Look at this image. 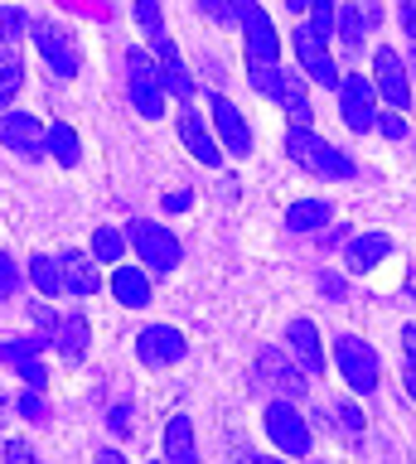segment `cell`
<instances>
[{
    "label": "cell",
    "instance_id": "1",
    "mask_svg": "<svg viewBox=\"0 0 416 464\" xmlns=\"http://www.w3.org/2000/svg\"><path fill=\"white\" fill-rule=\"evenodd\" d=\"M285 155L295 160L300 169H310L314 179H353V160L339 150V145H329L324 136H314L310 126H291L285 130Z\"/></svg>",
    "mask_w": 416,
    "mask_h": 464
},
{
    "label": "cell",
    "instance_id": "2",
    "mask_svg": "<svg viewBox=\"0 0 416 464\" xmlns=\"http://www.w3.org/2000/svg\"><path fill=\"white\" fill-rule=\"evenodd\" d=\"M252 87L276 102V107L291 116V126H314V107H310V92H305V78H300V72H285L276 63H252Z\"/></svg>",
    "mask_w": 416,
    "mask_h": 464
},
{
    "label": "cell",
    "instance_id": "3",
    "mask_svg": "<svg viewBox=\"0 0 416 464\" xmlns=\"http://www.w3.org/2000/svg\"><path fill=\"white\" fill-rule=\"evenodd\" d=\"M126 87H131V107L146 121L165 116V78H160V58H150L146 49L126 53Z\"/></svg>",
    "mask_w": 416,
    "mask_h": 464
},
{
    "label": "cell",
    "instance_id": "4",
    "mask_svg": "<svg viewBox=\"0 0 416 464\" xmlns=\"http://www.w3.org/2000/svg\"><path fill=\"white\" fill-rule=\"evenodd\" d=\"M126 237H131V246L140 252V266H150L155 276H169L179 266V242H175V232L160 227V223H150V218H136L131 227H126Z\"/></svg>",
    "mask_w": 416,
    "mask_h": 464
},
{
    "label": "cell",
    "instance_id": "5",
    "mask_svg": "<svg viewBox=\"0 0 416 464\" xmlns=\"http://www.w3.org/2000/svg\"><path fill=\"white\" fill-rule=\"evenodd\" d=\"M334 362L343 372V382H349L353 392H378V377H382V362L378 353H372V343H363L358 334H339L334 339Z\"/></svg>",
    "mask_w": 416,
    "mask_h": 464
},
{
    "label": "cell",
    "instance_id": "6",
    "mask_svg": "<svg viewBox=\"0 0 416 464\" xmlns=\"http://www.w3.org/2000/svg\"><path fill=\"white\" fill-rule=\"evenodd\" d=\"M237 24H242V39H247V63H276L281 58V34H276L271 14L256 5V0H237Z\"/></svg>",
    "mask_w": 416,
    "mask_h": 464
},
{
    "label": "cell",
    "instance_id": "7",
    "mask_svg": "<svg viewBox=\"0 0 416 464\" xmlns=\"http://www.w3.org/2000/svg\"><path fill=\"white\" fill-rule=\"evenodd\" d=\"M266 435H271V445L281 450V455H291V459H305L314 440H310V426L300 420V411L291 401H271L266 406Z\"/></svg>",
    "mask_w": 416,
    "mask_h": 464
},
{
    "label": "cell",
    "instance_id": "8",
    "mask_svg": "<svg viewBox=\"0 0 416 464\" xmlns=\"http://www.w3.org/2000/svg\"><path fill=\"white\" fill-rule=\"evenodd\" d=\"M295 63L305 78H314L320 87H339V68H334V58H329V39L320 34L314 24H300L295 29Z\"/></svg>",
    "mask_w": 416,
    "mask_h": 464
},
{
    "label": "cell",
    "instance_id": "9",
    "mask_svg": "<svg viewBox=\"0 0 416 464\" xmlns=\"http://www.w3.org/2000/svg\"><path fill=\"white\" fill-rule=\"evenodd\" d=\"M0 145L24 155V160H44L49 155V126H39L30 111H0Z\"/></svg>",
    "mask_w": 416,
    "mask_h": 464
},
{
    "label": "cell",
    "instance_id": "10",
    "mask_svg": "<svg viewBox=\"0 0 416 464\" xmlns=\"http://www.w3.org/2000/svg\"><path fill=\"white\" fill-rule=\"evenodd\" d=\"M372 92H378V82H368L363 72H349V78L339 82V111H343V126L358 130V136H368V130L378 126V111H372Z\"/></svg>",
    "mask_w": 416,
    "mask_h": 464
},
{
    "label": "cell",
    "instance_id": "11",
    "mask_svg": "<svg viewBox=\"0 0 416 464\" xmlns=\"http://www.w3.org/2000/svg\"><path fill=\"white\" fill-rule=\"evenodd\" d=\"M53 339H5L0 343V362L5 368H15L24 377V387H39L44 392L49 387V368H44V348Z\"/></svg>",
    "mask_w": 416,
    "mask_h": 464
},
{
    "label": "cell",
    "instance_id": "12",
    "mask_svg": "<svg viewBox=\"0 0 416 464\" xmlns=\"http://www.w3.org/2000/svg\"><path fill=\"white\" fill-rule=\"evenodd\" d=\"M30 39L39 44V53L53 68V78H73L78 72V49L68 39V29H59L53 20H30Z\"/></svg>",
    "mask_w": 416,
    "mask_h": 464
},
{
    "label": "cell",
    "instance_id": "13",
    "mask_svg": "<svg viewBox=\"0 0 416 464\" xmlns=\"http://www.w3.org/2000/svg\"><path fill=\"white\" fill-rule=\"evenodd\" d=\"M407 63H401V53L397 49H378L372 53V82H378V92L392 102V107L407 111V102H411V78H407Z\"/></svg>",
    "mask_w": 416,
    "mask_h": 464
},
{
    "label": "cell",
    "instance_id": "14",
    "mask_svg": "<svg viewBox=\"0 0 416 464\" xmlns=\"http://www.w3.org/2000/svg\"><path fill=\"white\" fill-rule=\"evenodd\" d=\"M136 353H140V362H146V368H169V362H179L184 353H189V343H184V334H179V329L150 324V329H140Z\"/></svg>",
    "mask_w": 416,
    "mask_h": 464
},
{
    "label": "cell",
    "instance_id": "15",
    "mask_svg": "<svg viewBox=\"0 0 416 464\" xmlns=\"http://www.w3.org/2000/svg\"><path fill=\"white\" fill-rule=\"evenodd\" d=\"M208 111H213V126H218L223 150L247 160V155H252V130H247V121H242V111H237L223 92H213V97H208Z\"/></svg>",
    "mask_w": 416,
    "mask_h": 464
},
{
    "label": "cell",
    "instance_id": "16",
    "mask_svg": "<svg viewBox=\"0 0 416 464\" xmlns=\"http://www.w3.org/2000/svg\"><path fill=\"white\" fill-rule=\"evenodd\" d=\"M285 343H291L295 362L305 368L310 377L324 372V343H320V329H314V319H291L285 324Z\"/></svg>",
    "mask_w": 416,
    "mask_h": 464
},
{
    "label": "cell",
    "instance_id": "17",
    "mask_svg": "<svg viewBox=\"0 0 416 464\" xmlns=\"http://www.w3.org/2000/svg\"><path fill=\"white\" fill-rule=\"evenodd\" d=\"M387 256H392V237H387V232H358V237L343 246V266H349L353 276L382 266Z\"/></svg>",
    "mask_w": 416,
    "mask_h": 464
},
{
    "label": "cell",
    "instance_id": "18",
    "mask_svg": "<svg viewBox=\"0 0 416 464\" xmlns=\"http://www.w3.org/2000/svg\"><path fill=\"white\" fill-rule=\"evenodd\" d=\"M179 140H184V150H189L198 165H223V150H218V136H208V126H204V116L198 111H179Z\"/></svg>",
    "mask_w": 416,
    "mask_h": 464
},
{
    "label": "cell",
    "instance_id": "19",
    "mask_svg": "<svg viewBox=\"0 0 416 464\" xmlns=\"http://www.w3.org/2000/svg\"><path fill=\"white\" fill-rule=\"evenodd\" d=\"M150 44H155V58H160L165 92H169V97H179V102H189V97H194V78L184 72V63H179V49L169 44V34H155Z\"/></svg>",
    "mask_w": 416,
    "mask_h": 464
},
{
    "label": "cell",
    "instance_id": "20",
    "mask_svg": "<svg viewBox=\"0 0 416 464\" xmlns=\"http://www.w3.org/2000/svg\"><path fill=\"white\" fill-rule=\"evenodd\" d=\"M256 368H262V372L271 377V382H276V387L285 392V397H305V392H310V382H305L310 372H305V368H291V362H285V358L276 353V348H266Z\"/></svg>",
    "mask_w": 416,
    "mask_h": 464
},
{
    "label": "cell",
    "instance_id": "21",
    "mask_svg": "<svg viewBox=\"0 0 416 464\" xmlns=\"http://www.w3.org/2000/svg\"><path fill=\"white\" fill-rule=\"evenodd\" d=\"M111 295H117L121 304H131V310H146L150 304V276L140 266H117V276H111Z\"/></svg>",
    "mask_w": 416,
    "mask_h": 464
},
{
    "label": "cell",
    "instance_id": "22",
    "mask_svg": "<svg viewBox=\"0 0 416 464\" xmlns=\"http://www.w3.org/2000/svg\"><path fill=\"white\" fill-rule=\"evenodd\" d=\"M165 459H175V464H194L198 459L194 420L189 416H169V426H165Z\"/></svg>",
    "mask_w": 416,
    "mask_h": 464
},
{
    "label": "cell",
    "instance_id": "23",
    "mask_svg": "<svg viewBox=\"0 0 416 464\" xmlns=\"http://www.w3.org/2000/svg\"><path fill=\"white\" fill-rule=\"evenodd\" d=\"M59 261H63V281H68V290H73V295L88 300V295H97V290H102V281H97V266H92L82 252H63Z\"/></svg>",
    "mask_w": 416,
    "mask_h": 464
},
{
    "label": "cell",
    "instance_id": "24",
    "mask_svg": "<svg viewBox=\"0 0 416 464\" xmlns=\"http://www.w3.org/2000/svg\"><path fill=\"white\" fill-rule=\"evenodd\" d=\"M53 343H59V353H63L68 362H82V353H88V343H92L88 319H82V314L59 319V334H53Z\"/></svg>",
    "mask_w": 416,
    "mask_h": 464
},
{
    "label": "cell",
    "instance_id": "25",
    "mask_svg": "<svg viewBox=\"0 0 416 464\" xmlns=\"http://www.w3.org/2000/svg\"><path fill=\"white\" fill-rule=\"evenodd\" d=\"M329 198H300V203H291L285 208V227L291 232H320L324 223H329Z\"/></svg>",
    "mask_w": 416,
    "mask_h": 464
},
{
    "label": "cell",
    "instance_id": "26",
    "mask_svg": "<svg viewBox=\"0 0 416 464\" xmlns=\"http://www.w3.org/2000/svg\"><path fill=\"white\" fill-rule=\"evenodd\" d=\"M49 155L59 160V165H68L73 169L78 160H82V145H78V130L68 126V121H53L49 126Z\"/></svg>",
    "mask_w": 416,
    "mask_h": 464
},
{
    "label": "cell",
    "instance_id": "27",
    "mask_svg": "<svg viewBox=\"0 0 416 464\" xmlns=\"http://www.w3.org/2000/svg\"><path fill=\"white\" fill-rule=\"evenodd\" d=\"M30 281H34L39 295H59V290H68L63 261H53V256H30Z\"/></svg>",
    "mask_w": 416,
    "mask_h": 464
},
{
    "label": "cell",
    "instance_id": "28",
    "mask_svg": "<svg viewBox=\"0 0 416 464\" xmlns=\"http://www.w3.org/2000/svg\"><path fill=\"white\" fill-rule=\"evenodd\" d=\"M24 29H30V20H24V10H15V5H5V10H0V58H5V53H20Z\"/></svg>",
    "mask_w": 416,
    "mask_h": 464
},
{
    "label": "cell",
    "instance_id": "29",
    "mask_svg": "<svg viewBox=\"0 0 416 464\" xmlns=\"http://www.w3.org/2000/svg\"><path fill=\"white\" fill-rule=\"evenodd\" d=\"M20 82H24V68H20V53H5L0 58V111L15 102V92H20Z\"/></svg>",
    "mask_w": 416,
    "mask_h": 464
},
{
    "label": "cell",
    "instance_id": "30",
    "mask_svg": "<svg viewBox=\"0 0 416 464\" xmlns=\"http://www.w3.org/2000/svg\"><path fill=\"white\" fill-rule=\"evenodd\" d=\"M121 252H126V237L117 227H97L92 232V256L97 261H107V266H111V261H121Z\"/></svg>",
    "mask_w": 416,
    "mask_h": 464
},
{
    "label": "cell",
    "instance_id": "31",
    "mask_svg": "<svg viewBox=\"0 0 416 464\" xmlns=\"http://www.w3.org/2000/svg\"><path fill=\"white\" fill-rule=\"evenodd\" d=\"M334 29H339V39L349 44V49H363V10H343Z\"/></svg>",
    "mask_w": 416,
    "mask_h": 464
},
{
    "label": "cell",
    "instance_id": "32",
    "mask_svg": "<svg viewBox=\"0 0 416 464\" xmlns=\"http://www.w3.org/2000/svg\"><path fill=\"white\" fill-rule=\"evenodd\" d=\"M131 5H136V24L146 29L150 39L165 34V29H160V0H131Z\"/></svg>",
    "mask_w": 416,
    "mask_h": 464
},
{
    "label": "cell",
    "instance_id": "33",
    "mask_svg": "<svg viewBox=\"0 0 416 464\" xmlns=\"http://www.w3.org/2000/svg\"><path fill=\"white\" fill-rule=\"evenodd\" d=\"M310 24L320 29L324 39L334 34V24H339V14H334V0H310Z\"/></svg>",
    "mask_w": 416,
    "mask_h": 464
},
{
    "label": "cell",
    "instance_id": "34",
    "mask_svg": "<svg viewBox=\"0 0 416 464\" xmlns=\"http://www.w3.org/2000/svg\"><path fill=\"white\" fill-rule=\"evenodd\" d=\"M198 10H204L213 24H233L237 20V0H198Z\"/></svg>",
    "mask_w": 416,
    "mask_h": 464
},
{
    "label": "cell",
    "instance_id": "35",
    "mask_svg": "<svg viewBox=\"0 0 416 464\" xmlns=\"http://www.w3.org/2000/svg\"><path fill=\"white\" fill-rule=\"evenodd\" d=\"M15 411H20L24 420H44V392L30 387V392H24V397L15 401Z\"/></svg>",
    "mask_w": 416,
    "mask_h": 464
},
{
    "label": "cell",
    "instance_id": "36",
    "mask_svg": "<svg viewBox=\"0 0 416 464\" xmlns=\"http://www.w3.org/2000/svg\"><path fill=\"white\" fill-rule=\"evenodd\" d=\"M15 290H20V266H15V261H10L5 252H0V300L15 295Z\"/></svg>",
    "mask_w": 416,
    "mask_h": 464
},
{
    "label": "cell",
    "instance_id": "37",
    "mask_svg": "<svg viewBox=\"0 0 416 464\" xmlns=\"http://www.w3.org/2000/svg\"><path fill=\"white\" fill-rule=\"evenodd\" d=\"M378 126H382L387 140H407V116H401V107H397V111H382Z\"/></svg>",
    "mask_w": 416,
    "mask_h": 464
},
{
    "label": "cell",
    "instance_id": "38",
    "mask_svg": "<svg viewBox=\"0 0 416 464\" xmlns=\"http://www.w3.org/2000/svg\"><path fill=\"white\" fill-rule=\"evenodd\" d=\"M107 426H111V435H131V406L117 401V406H111V416H107Z\"/></svg>",
    "mask_w": 416,
    "mask_h": 464
},
{
    "label": "cell",
    "instance_id": "39",
    "mask_svg": "<svg viewBox=\"0 0 416 464\" xmlns=\"http://www.w3.org/2000/svg\"><path fill=\"white\" fill-rule=\"evenodd\" d=\"M397 20H401V34L416 39V0H397Z\"/></svg>",
    "mask_w": 416,
    "mask_h": 464
},
{
    "label": "cell",
    "instance_id": "40",
    "mask_svg": "<svg viewBox=\"0 0 416 464\" xmlns=\"http://www.w3.org/2000/svg\"><path fill=\"white\" fill-rule=\"evenodd\" d=\"M30 314L39 319V329H44L49 339H53V334H59V319H53V310H44V304H30Z\"/></svg>",
    "mask_w": 416,
    "mask_h": 464
},
{
    "label": "cell",
    "instance_id": "41",
    "mask_svg": "<svg viewBox=\"0 0 416 464\" xmlns=\"http://www.w3.org/2000/svg\"><path fill=\"white\" fill-rule=\"evenodd\" d=\"M320 290H324L329 300H343V276H334V271H324V276H320Z\"/></svg>",
    "mask_w": 416,
    "mask_h": 464
},
{
    "label": "cell",
    "instance_id": "42",
    "mask_svg": "<svg viewBox=\"0 0 416 464\" xmlns=\"http://www.w3.org/2000/svg\"><path fill=\"white\" fill-rule=\"evenodd\" d=\"M5 459H15V464H24V459H34V450H30V440H5Z\"/></svg>",
    "mask_w": 416,
    "mask_h": 464
},
{
    "label": "cell",
    "instance_id": "43",
    "mask_svg": "<svg viewBox=\"0 0 416 464\" xmlns=\"http://www.w3.org/2000/svg\"><path fill=\"white\" fill-rule=\"evenodd\" d=\"M339 420H343V430H349V435L363 430V416H358V406H339Z\"/></svg>",
    "mask_w": 416,
    "mask_h": 464
},
{
    "label": "cell",
    "instance_id": "44",
    "mask_svg": "<svg viewBox=\"0 0 416 464\" xmlns=\"http://www.w3.org/2000/svg\"><path fill=\"white\" fill-rule=\"evenodd\" d=\"M189 203H194V198H189V194H184V188H179V194H165V198H160V208H165V213H184V208H189Z\"/></svg>",
    "mask_w": 416,
    "mask_h": 464
},
{
    "label": "cell",
    "instance_id": "45",
    "mask_svg": "<svg viewBox=\"0 0 416 464\" xmlns=\"http://www.w3.org/2000/svg\"><path fill=\"white\" fill-rule=\"evenodd\" d=\"M401 382H407V392L416 397V358H407V372H401Z\"/></svg>",
    "mask_w": 416,
    "mask_h": 464
},
{
    "label": "cell",
    "instance_id": "46",
    "mask_svg": "<svg viewBox=\"0 0 416 464\" xmlns=\"http://www.w3.org/2000/svg\"><path fill=\"white\" fill-rule=\"evenodd\" d=\"M407 295H411V304H416V271H407Z\"/></svg>",
    "mask_w": 416,
    "mask_h": 464
},
{
    "label": "cell",
    "instance_id": "47",
    "mask_svg": "<svg viewBox=\"0 0 416 464\" xmlns=\"http://www.w3.org/2000/svg\"><path fill=\"white\" fill-rule=\"evenodd\" d=\"M285 10H310V0H285Z\"/></svg>",
    "mask_w": 416,
    "mask_h": 464
},
{
    "label": "cell",
    "instance_id": "48",
    "mask_svg": "<svg viewBox=\"0 0 416 464\" xmlns=\"http://www.w3.org/2000/svg\"><path fill=\"white\" fill-rule=\"evenodd\" d=\"M407 68L416 72V39H411V58H407Z\"/></svg>",
    "mask_w": 416,
    "mask_h": 464
}]
</instances>
